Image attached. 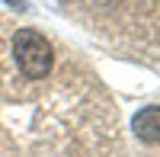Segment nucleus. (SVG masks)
Segmentation results:
<instances>
[{
    "label": "nucleus",
    "mask_w": 160,
    "mask_h": 157,
    "mask_svg": "<svg viewBox=\"0 0 160 157\" xmlns=\"http://www.w3.org/2000/svg\"><path fill=\"white\" fill-rule=\"evenodd\" d=\"M13 58H16V68L29 77V80H45L51 71V42L35 32V29H19L13 35Z\"/></svg>",
    "instance_id": "obj_1"
},
{
    "label": "nucleus",
    "mask_w": 160,
    "mask_h": 157,
    "mask_svg": "<svg viewBox=\"0 0 160 157\" xmlns=\"http://www.w3.org/2000/svg\"><path fill=\"white\" fill-rule=\"evenodd\" d=\"M157 122H160V109H157V106H148V109H141V112L135 115L131 128H135V135H138L141 141L157 144Z\"/></svg>",
    "instance_id": "obj_2"
},
{
    "label": "nucleus",
    "mask_w": 160,
    "mask_h": 157,
    "mask_svg": "<svg viewBox=\"0 0 160 157\" xmlns=\"http://www.w3.org/2000/svg\"><path fill=\"white\" fill-rule=\"evenodd\" d=\"M3 3H10V7H19V10H22V7H26V0H3Z\"/></svg>",
    "instance_id": "obj_3"
}]
</instances>
